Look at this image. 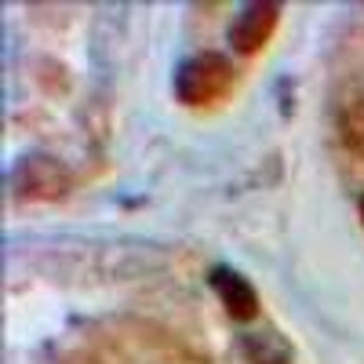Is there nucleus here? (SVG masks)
<instances>
[{
	"mask_svg": "<svg viewBox=\"0 0 364 364\" xmlns=\"http://www.w3.org/2000/svg\"><path fill=\"white\" fill-rule=\"evenodd\" d=\"M360 223H364V197H360Z\"/></svg>",
	"mask_w": 364,
	"mask_h": 364,
	"instance_id": "nucleus-7",
	"label": "nucleus"
},
{
	"mask_svg": "<svg viewBox=\"0 0 364 364\" xmlns=\"http://www.w3.org/2000/svg\"><path fill=\"white\" fill-rule=\"evenodd\" d=\"M245 353L252 364H291V350L277 331H248Z\"/></svg>",
	"mask_w": 364,
	"mask_h": 364,
	"instance_id": "nucleus-5",
	"label": "nucleus"
},
{
	"mask_svg": "<svg viewBox=\"0 0 364 364\" xmlns=\"http://www.w3.org/2000/svg\"><path fill=\"white\" fill-rule=\"evenodd\" d=\"M339 139L346 149H353L357 157H364V95L343 106L339 113Z\"/></svg>",
	"mask_w": 364,
	"mask_h": 364,
	"instance_id": "nucleus-6",
	"label": "nucleus"
},
{
	"mask_svg": "<svg viewBox=\"0 0 364 364\" xmlns=\"http://www.w3.org/2000/svg\"><path fill=\"white\" fill-rule=\"evenodd\" d=\"M211 288H215V295L223 299V306L233 321H252L259 314V295L255 288L248 284V277H240L237 269H211Z\"/></svg>",
	"mask_w": 364,
	"mask_h": 364,
	"instance_id": "nucleus-4",
	"label": "nucleus"
},
{
	"mask_svg": "<svg viewBox=\"0 0 364 364\" xmlns=\"http://www.w3.org/2000/svg\"><path fill=\"white\" fill-rule=\"evenodd\" d=\"M277 18H281L277 4H248V8H240L233 26H230L233 51L255 55L259 48H266V41L273 37V29H277Z\"/></svg>",
	"mask_w": 364,
	"mask_h": 364,
	"instance_id": "nucleus-3",
	"label": "nucleus"
},
{
	"mask_svg": "<svg viewBox=\"0 0 364 364\" xmlns=\"http://www.w3.org/2000/svg\"><path fill=\"white\" fill-rule=\"evenodd\" d=\"M70 171L66 164H58L55 157H26L18 161L15 175H11V186L22 200H58V197H66L70 190Z\"/></svg>",
	"mask_w": 364,
	"mask_h": 364,
	"instance_id": "nucleus-2",
	"label": "nucleus"
},
{
	"mask_svg": "<svg viewBox=\"0 0 364 364\" xmlns=\"http://www.w3.org/2000/svg\"><path fill=\"white\" fill-rule=\"evenodd\" d=\"M233 87V66L219 51L193 55L175 73V95L186 106H211Z\"/></svg>",
	"mask_w": 364,
	"mask_h": 364,
	"instance_id": "nucleus-1",
	"label": "nucleus"
}]
</instances>
